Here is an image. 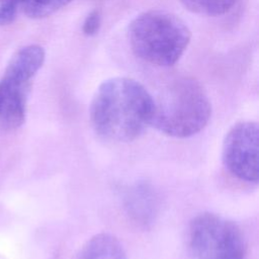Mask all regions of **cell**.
Returning <instances> with one entry per match:
<instances>
[{"label": "cell", "mask_w": 259, "mask_h": 259, "mask_svg": "<svg viewBox=\"0 0 259 259\" xmlns=\"http://www.w3.org/2000/svg\"><path fill=\"white\" fill-rule=\"evenodd\" d=\"M154 97L147 88L127 77L110 78L97 88L90 104L94 131L111 142H131L151 124Z\"/></svg>", "instance_id": "1"}, {"label": "cell", "mask_w": 259, "mask_h": 259, "mask_svg": "<svg viewBox=\"0 0 259 259\" xmlns=\"http://www.w3.org/2000/svg\"><path fill=\"white\" fill-rule=\"evenodd\" d=\"M211 105L203 87L194 79L172 80L154 98L151 124L172 138H188L204 128Z\"/></svg>", "instance_id": "2"}, {"label": "cell", "mask_w": 259, "mask_h": 259, "mask_svg": "<svg viewBox=\"0 0 259 259\" xmlns=\"http://www.w3.org/2000/svg\"><path fill=\"white\" fill-rule=\"evenodd\" d=\"M127 38L134 54L151 65L173 66L186 51L191 32L176 14L164 10H148L130 23Z\"/></svg>", "instance_id": "3"}, {"label": "cell", "mask_w": 259, "mask_h": 259, "mask_svg": "<svg viewBox=\"0 0 259 259\" xmlns=\"http://www.w3.org/2000/svg\"><path fill=\"white\" fill-rule=\"evenodd\" d=\"M186 245L191 259H246L241 228L213 212H201L190 221Z\"/></svg>", "instance_id": "4"}, {"label": "cell", "mask_w": 259, "mask_h": 259, "mask_svg": "<svg viewBox=\"0 0 259 259\" xmlns=\"http://www.w3.org/2000/svg\"><path fill=\"white\" fill-rule=\"evenodd\" d=\"M222 159L226 169L239 180L257 183L259 178V127L255 121H240L227 133Z\"/></svg>", "instance_id": "5"}, {"label": "cell", "mask_w": 259, "mask_h": 259, "mask_svg": "<svg viewBox=\"0 0 259 259\" xmlns=\"http://www.w3.org/2000/svg\"><path fill=\"white\" fill-rule=\"evenodd\" d=\"M45 61V51L38 45L21 48L10 59L1 80L10 86L29 85L31 78L37 73Z\"/></svg>", "instance_id": "6"}, {"label": "cell", "mask_w": 259, "mask_h": 259, "mask_svg": "<svg viewBox=\"0 0 259 259\" xmlns=\"http://www.w3.org/2000/svg\"><path fill=\"white\" fill-rule=\"evenodd\" d=\"M28 88L29 85L10 86L0 82V120L5 128H16L24 121Z\"/></svg>", "instance_id": "7"}, {"label": "cell", "mask_w": 259, "mask_h": 259, "mask_svg": "<svg viewBox=\"0 0 259 259\" xmlns=\"http://www.w3.org/2000/svg\"><path fill=\"white\" fill-rule=\"evenodd\" d=\"M123 201L127 214L141 225L150 224L157 214L158 198L148 184L139 183L128 188Z\"/></svg>", "instance_id": "8"}, {"label": "cell", "mask_w": 259, "mask_h": 259, "mask_svg": "<svg viewBox=\"0 0 259 259\" xmlns=\"http://www.w3.org/2000/svg\"><path fill=\"white\" fill-rule=\"evenodd\" d=\"M77 259H127L119 241L110 234L91 237L80 249Z\"/></svg>", "instance_id": "9"}, {"label": "cell", "mask_w": 259, "mask_h": 259, "mask_svg": "<svg viewBox=\"0 0 259 259\" xmlns=\"http://www.w3.org/2000/svg\"><path fill=\"white\" fill-rule=\"evenodd\" d=\"M238 0H180L189 11L205 16H219L229 12Z\"/></svg>", "instance_id": "10"}, {"label": "cell", "mask_w": 259, "mask_h": 259, "mask_svg": "<svg viewBox=\"0 0 259 259\" xmlns=\"http://www.w3.org/2000/svg\"><path fill=\"white\" fill-rule=\"evenodd\" d=\"M71 0H27L23 10L28 17L44 18L66 6Z\"/></svg>", "instance_id": "11"}, {"label": "cell", "mask_w": 259, "mask_h": 259, "mask_svg": "<svg viewBox=\"0 0 259 259\" xmlns=\"http://www.w3.org/2000/svg\"><path fill=\"white\" fill-rule=\"evenodd\" d=\"M18 6L16 0H0V25H8L14 20Z\"/></svg>", "instance_id": "12"}, {"label": "cell", "mask_w": 259, "mask_h": 259, "mask_svg": "<svg viewBox=\"0 0 259 259\" xmlns=\"http://www.w3.org/2000/svg\"><path fill=\"white\" fill-rule=\"evenodd\" d=\"M100 23H101V16L98 10H93L91 11L85 18L84 22H83V33L91 36L94 35L100 27Z\"/></svg>", "instance_id": "13"}]
</instances>
